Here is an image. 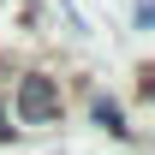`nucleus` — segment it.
I'll return each mask as SVG.
<instances>
[{
  "mask_svg": "<svg viewBox=\"0 0 155 155\" xmlns=\"http://www.w3.org/2000/svg\"><path fill=\"white\" fill-rule=\"evenodd\" d=\"M18 119L24 125H54L60 119V90H54V78H18Z\"/></svg>",
  "mask_w": 155,
  "mask_h": 155,
  "instance_id": "obj_1",
  "label": "nucleus"
},
{
  "mask_svg": "<svg viewBox=\"0 0 155 155\" xmlns=\"http://www.w3.org/2000/svg\"><path fill=\"white\" fill-rule=\"evenodd\" d=\"M96 125H107V131H119V137H125V114H119V101L96 96Z\"/></svg>",
  "mask_w": 155,
  "mask_h": 155,
  "instance_id": "obj_2",
  "label": "nucleus"
}]
</instances>
